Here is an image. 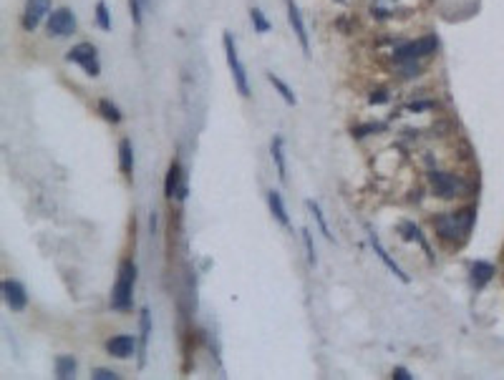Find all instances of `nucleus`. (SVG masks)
I'll return each mask as SVG.
<instances>
[{"instance_id":"f257e3e1","label":"nucleus","mask_w":504,"mask_h":380,"mask_svg":"<svg viewBox=\"0 0 504 380\" xmlns=\"http://www.w3.org/2000/svg\"><path fill=\"white\" fill-rule=\"evenodd\" d=\"M134 285H137V264L132 260H124L119 267L117 285L111 290V307L117 313H129L134 302Z\"/></svg>"},{"instance_id":"f03ea898","label":"nucleus","mask_w":504,"mask_h":380,"mask_svg":"<svg viewBox=\"0 0 504 380\" xmlns=\"http://www.w3.org/2000/svg\"><path fill=\"white\" fill-rule=\"evenodd\" d=\"M222 45H225V59H227V66H230V74H232L234 81V88H237V94L242 98H250V78H248V68L242 63L240 59V51H237V41L230 30L222 33Z\"/></svg>"},{"instance_id":"7ed1b4c3","label":"nucleus","mask_w":504,"mask_h":380,"mask_svg":"<svg viewBox=\"0 0 504 380\" xmlns=\"http://www.w3.org/2000/svg\"><path fill=\"white\" fill-rule=\"evenodd\" d=\"M68 63H76V66L83 68V74L96 78L101 74V66H99V56H96V45L94 43H76L71 51L66 53Z\"/></svg>"},{"instance_id":"20e7f679","label":"nucleus","mask_w":504,"mask_h":380,"mask_svg":"<svg viewBox=\"0 0 504 380\" xmlns=\"http://www.w3.org/2000/svg\"><path fill=\"white\" fill-rule=\"evenodd\" d=\"M472 222H474L472 209H464V212H459V214H444V217H439L436 229L441 237L452 240L456 234H467L469 229H472Z\"/></svg>"},{"instance_id":"39448f33","label":"nucleus","mask_w":504,"mask_h":380,"mask_svg":"<svg viewBox=\"0 0 504 380\" xmlns=\"http://www.w3.org/2000/svg\"><path fill=\"white\" fill-rule=\"evenodd\" d=\"M76 15H73L71 8H56L48 15V33L56 38H68L76 33Z\"/></svg>"},{"instance_id":"423d86ee","label":"nucleus","mask_w":504,"mask_h":380,"mask_svg":"<svg viewBox=\"0 0 504 380\" xmlns=\"http://www.w3.org/2000/svg\"><path fill=\"white\" fill-rule=\"evenodd\" d=\"M51 6H53V0H26L23 18H21L23 30L33 33V30L41 25V21H43L46 15H51Z\"/></svg>"},{"instance_id":"0eeeda50","label":"nucleus","mask_w":504,"mask_h":380,"mask_svg":"<svg viewBox=\"0 0 504 380\" xmlns=\"http://www.w3.org/2000/svg\"><path fill=\"white\" fill-rule=\"evenodd\" d=\"M288 21H290L292 33L298 38L300 51H303V56L308 59V56H310V36H308V25H305V21H303V13H300V8L295 0H288Z\"/></svg>"},{"instance_id":"6e6552de","label":"nucleus","mask_w":504,"mask_h":380,"mask_svg":"<svg viewBox=\"0 0 504 380\" xmlns=\"http://www.w3.org/2000/svg\"><path fill=\"white\" fill-rule=\"evenodd\" d=\"M436 45H439L436 36H424V38H419V41H411V43L401 45V48L396 51V59H401V61L424 59V56L436 51Z\"/></svg>"},{"instance_id":"1a4fd4ad","label":"nucleus","mask_w":504,"mask_h":380,"mask_svg":"<svg viewBox=\"0 0 504 380\" xmlns=\"http://www.w3.org/2000/svg\"><path fill=\"white\" fill-rule=\"evenodd\" d=\"M429 179H432V184H434V191H436L439 197H444V199L456 197V194L464 189V184H461L459 176L446 174V171H432V174H429Z\"/></svg>"},{"instance_id":"9d476101","label":"nucleus","mask_w":504,"mask_h":380,"mask_svg":"<svg viewBox=\"0 0 504 380\" xmlns=\"http://www.w3.org/2000/svg\"><path fill=\"white\" fill-rule=\"evenodd\" d=\"M3 300L6 305L13 310V313H23L26 305H28V295H26V287L15 279H6L3 282Z\"/></svg>"},{"instance_id":"9b49d317","label":"nucleus","mask_w":504,"mask_h":380,"mask_svg":"<svg viewBox=\"0 0 504 380\" xmlns=\"http://www.w3.org/2000/svg\"><path fill=\"white\" fill-rule=\"evenodd\" d=\"M368 242H371V247H373V252H376V255H379V260L383 264H386V270L391 272V275H394L396 279H401L403 285H409L411 279H409V275H406V272L401 270V267H399V264L394 262V257L388 255L386 249H383V244H381V240H379V234H368Z\"/></svg>"},{"instance_id":"f8f14e48","label":"nucleus","mask_w":504,"mask_h":380,"mask_svg":"<svg viewBox=\"0 0 504 380\" xmlns=\"http://www.w3.org/2000/svg\"><path fill=\"white\" fill-rule=\"evenodd\" d=\"M270 156L272 164H275V171H278V179L283 184H288V161H285V139L283 136H272L270 141Z\"/></svg>"},{"instance_id":"ddd939ff","label":"nucleus","mask_w":504,"mask_h":380,"mask_svg":"<svg viewBox=\"0 0 504 380\" xmlns=\"http://www.w3.org/2000/svg\"><path fill=\"white\" fill-rule=\"evenodd\" d=\"M134 348H137V340H134V335H114L109 343H106V350H109V355H114V358H119V360L132 358Z\"/></svg>"},{"instance_id":"4468645a","label":"nucleus","mask_w":504,"mask_h":380,"mask_svg":"<svg viewBox=\"0 0 504 380\" xmlns=\"http://www.w3.org/2000/svg\"><path fill=\"white\" fill-rule=\"evenodd\" d=\"M268 204H270V212L275 217L280 227H290V217H288V209H285V202H283V194L278 189L268 191Z\"/></svg>"},{"instance_id":"2eb2a0df","label":"nucleus","mask_w":504,"mask_h":380,"mask_svg":"<svg viewBox=\"0 0 504 380\" xmlns=\"http://www.w3.org/2000/svg\"><path fill=\"white\" fill-rule=\"evenodd\" d=\"M399 229H401L403 240H406V242H419V244H421V249L426 252V257H429V260H434L429 242H426V237L421 234V229H419L416 224H414V222H401V227H399Z\"/></svg>"},{"instance_id":"dca6fc26","label":"nucleus","mask_w":504,"mask_h":380,"mask_svg":"<svg viewBox=\"0 0 504 380\" xmlns=\"http://www.w3.org/2000/svg\"><path fill=\"white\" fill-rule=\"evenodd\" d=\"M119 169H121V174H126V176L134 174V147H132V139H121V141H119Z\"/></svg>"},{"instance_id":"f3484780","label":"nucleus","mask_w":504,"mask_h":380,"mask_svg":"<svg viewBox=\"0 0 504 380\" xmlns=\"http://www.w3.org/2000/svg\"><path fill=\"white\" fill-rule=\"evenodd\" d=\"M179 179H182V167H179V161H174L167 171V182H164V197L167 199H172V197L179 194V189H182Z\"/></svg>"},{"instance_id":"a211bd4d","label":"nucleus","mask_w":504,"mask_h":380,"mask_svg":"<svg viewBox=\"0 0 504 380\" xmlns=\"http://www.w3.org/2000/svg\"><path fill=\"white\" fill-rule=\"evenodd\" d=\"M492 277H494V264H490V262H474L472 264V282H474L476 290H482Z\"/></svg>"},{"instance_id":"6ab92c4d","label":"nucleus","mask_w":504,"mask_h":380,"mask_svg":"<svg viewBox=\"0 0 504 380\" xmlns=\"http://www.w3.org/2000/svg\"><path fill=\"white\" fill-rule=\"evenodd\" d=\"M305 207L310 209V214H313V220H315V224H318V229H321L323 237L328 242H336V237H333V232H330V227H328V222H325V214H323L321 204H318L315 199H308Z\"/></svg>"},{"instance_id":"aec40b11","label":"nucleus","mask_w":504,"mask_h":380,"mask_svg":"<svg viewBox=\"0 0 504 380\" xmlns=\"http://www.w3.org/2000/svg\"><path fill=\"white\" fill-rule=\"evenodd\" d=\"M139 328H141V360H139V368H144L146 363V345H149V335H152V313H149V307H141V320H139Z\"/></svg>"},{"instance_id":"412c9836","label":"nucleus","mask_w":504,"mask_h":380,"mask_svg":"<svg viewBox=\"0 0 504 380\" xmlns=\"http://www.w3.org/2000/svg\"><path fill=\"white\" fill-rule=\"evenodd\" d=\"M268 81H270L272 83V88H275V91H278L280 94V98H283V101L288 103V106H298V96L292 94V88L288 86L285 81L280 78V76H275V74H268Z\"/></svg>"},{"instance_id":"4be33fe9","label":"nucleus","mask_w":504,"mask_h":380,"mask_svg":"<svg viewBox=\"0 0 504 380\" xmlns=\"http://www.w3.org/2000/svg\"><path fill=\"white\" fill-rule=\"evenodd\" d=\"M76 358L73 355H59L56 358V378L61 380H68V378H76Z\"/></svg>"},{"instance_id":"5701e85b","label":"nucleus","mask_w":504,"mask_h":380,"mask_svg":"<svg viewBox=\"0 0 504 380\" xmlns=\"http://www.w3.org/2000/svg\"><path fill=\"white\" fill-rule=\"evenodd\" d=\"M250 23H252V28H255V33H260V36H265L268 30L272 28V23L265 18V13L260 10V8H250Z\"/></svg>"},{"instance_id":"b1692460","label":"nucleus","mask_w":504,"mask_h":380,"mask_svg":"<svg viewBox=\"0 0 504 380\" xmlns=\"http://www.w3.org/2000/svg\"><path fill=\"white\" fill-rule=\"evenodd\" d=\"M99 111H101V116L106 118V121H111V124H121V118H124L117 103H111L109 98H101V101H99Z\"/></svg>"},{"instance_id":"393cba45","label":"nucleus","mask_w":504,"mask_h":380,"mask_svg":"<svg viewBox=\"0 0 504 380\" xmlns=\"http://www.w3.org/2000/svg\"><path fill=\"white\" fill-rule=\"evenodd\" d=\"M96 25H99V30H103V33H111V13H109V6H106L103 0L96 3Z\"/></svg>"},{"instance_id":"a878e982","label":"nucleus","mask_w":504,"mask_h":380,"mask_svg":"<svg viewBox=\"0 0 504 380\" xmlns=\"http://www.w3.org/2000/svg\"><path fill=\"white\" fill-rule=\"evenodd\" d=\"M300 237H303V244H305L308 264H310V267H315V264H318V257H315V244H313V237H310V229L303 227V229H300Z\"/></svg>"},{"instance_id":"bb28decb","label":"nucleus","mask_w":504,"mask_h":380,"mask_svg":"<svg viewBox=\"0 0 504 380\" xmlns=\"http://www.w3.org/2000/svg\"><path fill=\"white\" fill-rule=\"evenodd\" d=\"M129 10H132L134 25L141 28V23H144V0H129Z\"/></svg>"},{"instance_id":"cd10ccee","label":"nucleus","mask_w":504,"mask_h":380,"mask_svg":"<svg viewBox=\"0 0 504 380\" xmlns=\"http://www.w3.org/2000/svg\"><path fill=\"white\" fill-rule=\"evenodd\" d=\"M91 378L94 380H119V375L114 373V370H109V368H96L94 373H91Z\"/></svg>"},{"instance_id":"c85d7f7f","label":"nucleus","mask_w":504,"mask_h":380,"mask_svg":"<svg viewBox=\"0 0 504 380\" xmlns=\"http://www.w3.org/2000/svg\"><path fill=\"white\" fill-rule=\"evenodd\" d=\"M381 129H386L383 124H365V126H356L353 129V136H365L368 131H381Z\"/></svg>"},{"instance_id":"c756f323","label":"nucleus","mask_w":504,"mask_h":380,"mask_svg":"<svg viewBox=\"0 0 504 380\" xmlns=\"http://www.w3.org/2000/svg\"><path fill=\"white\" fill-rule=\"evenodd\" d=\"M394 380H414V375L406 368H394Z\"/></svg>"},{"instance_id":"7c9ffc66","label":"nucleus","mask_w":504,"mask_h":380,"mask_svg":"<svg viewBox=\"0 0 504 380\" xmlns=\"http://www.w3.org/2000/svg\"><path fill=\"white\" fill-rule=\"evenodd\" d=\"M368 101H371V103H386L388 96H386V91H376V94L368 96Z\"/></svg>"},{"instance_id":"2f4dec72","label":"nucleus","mask_w":504,"mask_h":380,"mask_svg":"<svg viewBox=\"0 0 504 380\" xmlns=\"http://www.w3.org/2000/svg\"><path fill=\"white\" fill-rule=\"evenodd\" d=\"M434 103H411V109L414 111H421V109H432Z\"/></svg>"},{"instance_id":"473e14b6","label":"nucleus","mask_w":504,"mask_h":380,"mask_svg":"<svg viewBox=\"0 0 504 380\" xmlns=\"http://www.w3.org/2000/svg\"><path fill=\"white\" fill-rule=\"evenodd\" d=\"M338 3H345V0H338Z\"/></svg>"}]
</instances>
